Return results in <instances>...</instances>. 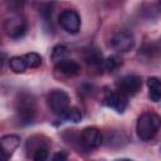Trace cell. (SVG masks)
Returning a JSON list of instances; mask_svg holds the SVG:
<instances>
[{"instance_id":"cell-7","label":"cell","mask_w":161,"mask_h":161,"mask_svg":"<svg viewBox=\"0 0 161 161\" xmlns=\"http://www.w3.org/2000/svg\"><path fill=\"white\" fill-rule=\"evenodd\" d=\"M109 47L117 53H127L135 47V35L128 30H119L111 36Z\"/></svg>"},{"instance_id":"cell-21","label":"cell","mask_w":161,"mask_h":161,"mask_svg":"<svg viewBox=\"0 0 161 161\" xmlns=\"http://www.w3.org/2000/svg\"><path fill=\"white\" fill-rule=\"evenodd\" d=\"M26 1L28 0H5L8 8L11 9V10H20L25 5Z\"/></svg>"},{"instance_id":"cell-19","label":"cell","mask_w":161,"mask_h":161,"mask_svg":"<svg viewBox=\"0 0 161 161\" xmlns=\"http://www.w3.org/2000/svg\"><path fill=\"white\" fill-rule=\"evenodd\" d=\"M39 13L43 18L44 23H52V14H53V4L52 3H43Z\"/></svg>"},{"instance_id":"cell-22","label":"cell","mask_w":161,"mask_h":161,"mask_svg":"<svg viewBox=\"0 0 161 161\" xmlns=\"http://www.w3.org/2000/svg\"><path fill=\"white\" fill-rule=\"evenodd\" d=\"M53 160H65L67 158V153H64L63 151H60V152H57V153H54L53 155V157H52Z\"/></svg>"},{"instance_id":"cell-12","label":"cell","mask_w":161,"mask_h":161,"mask_svg":"<svg viewBox=\"0 0 161 161\" xmlns=\"http://www.w3.org/2000/svg\"><path fill=\"white\" fill-rule=\"evenodd\" d=\"M54 69L57 73H59L64 77H74L80 72V65L77 62L65 58L63 60L57 62Z\"/></svg>"},{"instance_id":"cell-11","label":"cell","mask_w":161,"mask_h":161,"mask_svg":"<svg viewBox=\"0 0 161 161\" xmlns=\"http://www.w3.org/2000/svg\"><path fill=\"white\" fill-rule=\"evenodd\" d=\"M83 59L88 64V67L94 69V70H101L102 72V68H104L103 55L96 47H92V45L87 47L83 50Z\"/></svg>"},{"instance_id":"cell-6","label":"cell","mask_w":161,"mask_h":161,"mask_svg":"<svg viewBox=\"0 0 161 161\" xmlns=\"http://www.w3.org/2000/svg\"><path fill=\"white\" fill-rule=\"evenodd\" d=\"M79 145L84 151H93L98 148L103 141L102 133L97 127H86L78 137Z\"/></svg>"},{"instance_id":"cell-16","label":"cell","mask_w":161,"mask_h":161,"mask_svg":"<svg viewBox=\"0 0 161 161\" xmlns=\"http://www.w3.org/2000/svg\"><path fill=\"white\" fill-rule=\"evenodd\" d=\"M82 112L77 108V107H69L67 111H65V113L62 116V118L63 119H65V121H68V122H73V123H78V122H80L82 121Z\"/></svg>"},{"instance_id":"cell-10","label":"cell","mask_w":161,"mask_h":161,"mask_svg":"<svg viewBox=\"0 0 161 161\" xmlns=\"http://www.w3.org/2000/svg\"><path fill=\"white\" fill-rule=\"evenodd\" d=\"M117 88L127 96H135L142 87V79L137 74H126L116 82Z\"/></svg>"},{"instance_id":"cell-18","label":"cell","mask_w":161,"mask_h":161,"mask_svg":"<svg viewBox=\"0 0 161 161\" xmlns=\"http://www.w3.org/2000/svg\"><path fill=\"white\" fill-rule=\"evenodd\" d=\"M68 48L64 47V45H55L52 50V59L57 63L59 60H63L65 59V57L68 55Z\"/></svg>"},{"instance_id":"cell-1","label":"cell","mask_w":161,"mask_h":161,"mask_svg":"<svg viewBox=\"0 0 161 161\" xmlns=\"http://www.w3.org/2000/svg\"><path fill=\"white\" fill-rule=\"evenodd\" d=\"M15 113L20 125L26 126L34 122L36 116L35 97L29 92H20L15 98Z\"/></svg>"},{"instance_id":"cell-17","label":"cell","mask_w":161,"mask_h":161,"mask_svg":"<svg viewBox=\"0 0 161 161\" xmlns=\"http://www.w3.org/2000/svg\"><path fill=\"white\" fill-rule=\"evenodd\" d=\"M24 58H25V62L28 64V68H38L42 64V57L35 52L26 53L24 55Z\"/></svg>"},{"instance_id":"cell-15","label":"cell","mask_w":161,"mask_h":161,"mask_svg":"<svg viewBox=\"0 0 161 161\" xmlns=\"http://www.w3.org/2000/svg\"><path fill=\"white\" fill-rule=\"evenodd\" d=\"M9 67L14 73H24L25 69L28 68V64L25 62L24 55H15L9 59Z\"/></svg>"},{"instance_id":"cell-20","label":"cell","mask_w":161,"mask_h":161,"mask_svg":"<svg viewBox=\"0 0 161 161\" xmlns=\"http://www.w3.org/2000/svg\"><path fill=\"white\" fill-rule=\"evenodd\" d=\"M119 65H122V59L117 55H112V57H108L107 59H104V69H107L109 72L116 70Z\"/></svg>"},{"instance_id":"cell-9","label":"cell","mask_w":161,"mask_h":161,"mask_svg":"<svg viewBox=\"0 0 161 161\" xmlns=\"http://www.w3.org/2000/svg\"><path fill=\"white\" fill-rule=\"evenodd\" d=\"M103 102L107 107L112 108L117 113H123L128 106V96L121 92L119 89L117 91H108L104 94Z\"/></svg>"},{"instance_id":"cell-8","label":"cell","mask_w":161,"mask_h":161,"mask_svg":"<svg viewBox=\"0 0 161 161\" xmlns=\"http://www.w3.org/2000/svg\"><path fill=\"white\" fill-rule=\"evenodd\" d=\"M60 26L69 34H77L80 29V16L75 10L65 9L60 13L58 19Z\"/></svg>"},{"instance_id":"cell-4","label":"cell","mask_w":161,"mask_h":161,"mask_svg":"<svg viewBox=\"0 0 161 161\" xmlns=\"http://www.w3.org/2000/svg\"><path fill=\"white\" fill-rule=\"evenodd\" d=\"M25 152L29 158L44 161L49 157V142L44 136L34 135L28 138L25 143Z\"/></svg>"},{"instance_id":"cell-5","label":"cell","mask_w":161,"mask_h":161,"mask_svg":"<svg viewBox=\"0 0 161 161\" xmlns=\"http://www.w3.org/2000/svg\"><path fill=\"white\" fill-rule=\"evenodd\" d=\"M69 96L63 89H53L48 94V104L52 112L57 116H63L69 108Z\"/></svg>"},{"instance_id":"cell-14","label":"cell","mask_w":161,"mask_h":161,"mask_svg":"<svg viewBox=\"0 0 161 161\" xmlns=\"http://www.w3.org/2000/svg\"><path fill=\"white\" fill-rule=\"evenodd\" d=\"M148 87V97L153 102H158L161 99V79L157 77H150L147 79Z\"/></svg>"},{"instance_id":"cell-13","label":"cell","mask_w":161,"mask_h":161,"mask_svg":"<svg viewBox=\"0 0 161 161\" xmlns=\"http://www.w3.org/2000/svg\"><path fill=\"white\" fill-rule=\"evenodd\" d=\"M20 137L18 135H5L1 137V147H3V156L4 160H9L10 156L14 153V151L19 147L20 145Z\"/></svg>"},{"instance_id":"cell-2","label":"cell","mask_w":161,"mask_h":161,"mask_svg":"<svg viewBox=\"0 0 161 161\" xmlns=\"http://www.w3.org/2000/svg\"><path fill=\"white\" fill-rule=\"evenodd\" d=\"M161 128V116L153 111H146L140 114L136 123V132L140 140L150 141L152 140L158 130Z\"/></svg>"},{"instance_id":"cell-3","label":"cell","mask_w":161,"mask_h":161,"mask_svg":"<svg viewBox=\"0 0 161 161\" xmlns=\"http://www.w3.org/2000/svg\"><path fill=\"white\" fill-rule=\"evenodd\" d=\"M3 29L9 38L19 39L26 33L28 23L25 16L19 13V10H10V14H8L4 19Z\"/></svg>"}]
</instances>
